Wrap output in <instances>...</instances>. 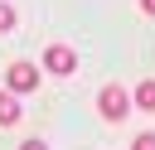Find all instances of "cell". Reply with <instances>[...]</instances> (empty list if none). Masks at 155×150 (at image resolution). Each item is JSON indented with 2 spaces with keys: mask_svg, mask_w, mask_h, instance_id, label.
I'll return each mask as SVG.
<instances>
[{
  "mask_svg": "<svg viewBox=\"0 0 155 150\" xmlns=\"http://www.w3.org/2000/svg\"><path fill=\"white\" fill-rule=\"evenodd\" d=\"M97 111H102V121H111V126L126 121V116H131V92H126L121 82H107V87L97 92Z\"/></svg>",
  "mask_w": 155,
  "mask_h": 150,
  "instance_id": "1",
  "label": "cell"
},
{
  "mask_svg": "<svg viewBox=\"0 0 155 150\" xmlns=\"http://www.w3.org/2000/svg\"><path fill=\"white\" fill-rule=\"evenodd\" d=\"M44 73H53V77H73V73H78V53H73L68 44H48V48H44Z\"/></svg>",
  "mask_w": 155,
  "mask_h": 150,
  "instance_id": "2",
  "label": "cell"
},
{
  "mask_svg": "<svg viewBox=\"0 0 155 150\" xmlns=\"http://www.w3.org/2000/svg\"><path fill=\"white\" fill-rule=\"evenodd\" d=\"M34 87H39V68H34V63H24V58H19V63H10V68H5V92L24 97V92H34Z\"/></svg>",
  "mask_w": 155,
  "mask_h": 150,
  "instance_id": "3",
  "label": "cell"
},
{
  "mask_svg": "<svg viewBox=\"0 0 155 150\" xmlns=\"http://www.w3.org/2000/svg\"><path fill=\"white\" fill-rule=\"evenodd\" d=\"M19 116H24V106H19V97L0 87V126H19Z\"/></svg>",
  "mask_w": 155,
  "mask_h": 150,
  "instance_id": "4",
  "label": "cell"
},
{
  "mask_svg": "<svg viewBox=\"0 0 155 150\" xmlns=\"http://www.w3.org/2000/svg\"><path fill=\"white\" fill-rule=\"evenodd\" d=\"M131 106H140V111H155V77H145V82L131 92Z\"/></svg>",
  "mask_w": 155,
  "mask_h": 150,
  "instance_id": "5",
  "label": "cell"
},
{
  "mask_svg": "<svg viewBox=\"0 0 155 150\" xmlns=\"http://www.w3.org/2000/svg\"><path fill=\"white\" fill-rule=\"evenodd\" d=\"M10 29H15V5L0 0V34H10Z\"/></svg>",
  "mask_w": 155,
  "mask_h": 150,
  "instance_id": "6",
  "label": "cell"
},
{
  "mask_svg": "<svg viewBox=\"0 0 155 150\" xmlns=\"http://www.w3.org/2000/svg\"><path fill=\"white\" fill-rule=\"evenodd\" d=\"M131 150H155V131H140V135L131 140Z\"/></svg>",
  "mask_w": 155,
  "mask_h": 150,
  "instance_id": "7",
  "label": "cell"
},
{
  "mask_svg": "<svg viewBox=\"0 0 155 150\" xmlns=\"http://www.w3.org/2000/svg\"><path fill=\"white\" fill-rule=\"evenodd\" d=\"M19 150H48V145H44V140H24Z\"/></svg>",
  "mask_w": 155,
  "mask_h": 150,
  "instance_id": "8",
  "label": "cell"
},
{
  "mask_svg": "<svg viewBox=\"0 0 155 150\" xmlns=\"http://www.w3.org/2000/svg\"><path fill=\"white\" fill-rule=\"evenodd\" d=\"M140 15H155V0H140Z\"/></svg>",
  "mask_w": 155,
  "mask_h": 150,
  "instance_id": "9",
  "label": "cell"
}]
</instances>
